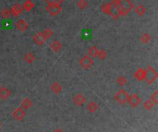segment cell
Wrapping results in <instances>:
<instances>
[{"mask_svg":"<svg viewBox=\"0 0 158 132\" xmlns=\"http://www.w3.org/2000/svg\"><path fill=\"white\" fill-rule=\"evenodd\" d=\"M117 6L120 16H127L134 8V4L131 0H118Z\"/></svg>","mask_w":158,"mask_h":132,"instance_id":"2","label":"cell"},{"mask_svg":"<svg viewBox=\"0 0 158 132\" xmlns=\"http://www.w3.org/2000/svg\"><path fill=\"white\" fill-rule=\"evenodd\" d=\"M73 101H74V103H75V105H77L78 106H81V105H83V103L86 102V98L83 96L81 93H79L74 96Z\"/></svg>","mask_w":158,"mask_h":132,"instance_id":"11","label":"cell"},{"mask_svg":"<svg viewBox=\"0 0 158 132\" xmlns=\"http://www.w3.org/2000/svg\"><path fill=\"white\" fill-rule=\"evenodd\" d=\"M13 117L17 120H21L25 117V111L23 108H18L13 112Z\"/></svg>","mask_w":158,"mask_h":132,"instance_id":"12","label":"cell"},{"mask_svg":"<svg viewBox=\"0 0 158 132\" xmlns=\"http://www.w3.org/2000/svg\"><path fill=\"white\" fill-rule=\"evenodd\" d=\"M117 81V83L119 84L120 86H124V85H126V84H127V79L125 77H123V76L118 77Z\"/></svg>","mask_w":158,"mask_h":132,"instance_id":"29","label":"cell"},{"mask_svg":"<svg viewBox=\"0 0 158 132\" xmlns=\"http://www.w3.org/2000/svg\"><path fill=\"white\" fill-rule=\"evenodd\" d=\"M134 11L139 16H143L147 11V8L143 5H139L137 7H134Z\"/></svg>","mask_w":158,"mask_h":132,"instance_id":"17","label":"cell"},{"mask_svg":"<svg viewBox=\"0 0 158 132\" xmlns=\"http://www.w3.org/2000/svg\"><path fill=\"white\" fill-rule=\"evenodd\" d=\"M21 7L23 8V10H26L28 12H30V11H32V9H33L34 4H33V2L32 1V0H26V1L23 3V5Z\"/></svg>","mask_w":158,"mask_h":132,"instance_id":"14","label":"cell"},{"mask_svg":"<svg viewBox=\"0 0 158 132\" xmlns=\"http://www.w3.org/2000/svg\"><path fill=\"white\" fill-rule=\"evenodd\" d=\"M44 1L45 3H47V5H48V4H53V3L57 2L55 0H44Z\"/></svg>","mask_w":158,"mask_h":132,"instance_id":"31","label":"cell"},{"mask_svg":"<svg viewBox=\"0 0 158 132\" xmlns=\"http://www.w3.org/2000/svg\"><path fill=\"white\" fill-rule=\"evenodd\" d=\"M118 0H112L110 3H106L101 7V10L103 13L109 15L111 18H113L114 20H117L120 17L119 9L117 6Z\"/></svg>","mask_w":158,"mask_h":132,"instance_id":"1","label":"cell"},{"mask_svg":"<svg viewBox=\"0 0 158 132\" xmlns=\"http://www.w3.org/2000/svg\"><path fill=\"white\" fill-rule=\"evenodd\" d=\"M45 10L47 11L51 16H57L62 11L61 3L55 2V3H53V4H48L45 7Z\"/></svg>","mask_w":158,"mask_h":132,"instance_id":"3","label":"cell"},{"mask_svg":"<svg viewBox=\"0 0 158 132\" xmlns=\"http://www.w3.org/2000/svg\"><path fill=\"white\" fill-rule=\"evenodd\" d=\"M154 105H155V103H154L151 99H149V100H147V101L143 103V106H144V108L147 109V110H151V109L154 106Z\"/></svg>","mask_w":158,"mask_h":132,"instance_id":"27","label":"cell"},{"mask_svg":"<svg viewBox=\"0 0 158 132\" xmlns=\"http://www.w3.org/2000/svg\"><path fill=\"white\" fill-rule=\"evenodd\" d=\"M23 11V8L20 5V4H15L11 7L10 8V14L13 16V17H18L20 16Z\"/></svg>","mask_w":158,"mask_h":132,"instance_id":"8","label":"cell"},{"mask_svg":"<svg viewBox=\"0 0 158 132\" xmlns=\"http://www.w3.org/2000/svg\"><path fill=\"white\" fill-rule=\"evenodd\" d=\"M50 48L52 51L55 52V53H58V51L61 50L62 48V44L59 42V41H53L50 44Z\"/></svg>","mask_w":158,"mask_h":132,"instance_id":"15","label":"cell"},{"mask_svg":"<svg viewBox=\"0 0 158 132\" xmlns=\"http://www.w3.org/2000/svg\"><path fill=\"white\" fill-rule=\"evenodd\" d=\"M43 35H44V37L45 38V40L50 39L51 37L53 36V31L50 29V28H47V29H45V30L43 32Z\"/></svg>","mask_w":158,"mask_h":132,"instance_id":"25","label":"cell"},{"mask_svg":"<svg viewBox=\"0 0 158 132\" xmlns=\"http://www.w3.org/2000/svg\"><path fill=\"white\" fill-rule=\"evenodd\" d=\"M63 1H64V0H58V2H59V3H62Z\"/></svg>","mask_w":158,"mask_h":132,"instance_id":"33","label":"cell"},{"mask_svg":"<svg viewBox=\"0 0 158 132\" xmlns=\"http://www.w3.org/2000/svg\"><path fill=\"white\" fill-rule=\"evenodd\" d=\"M32 105V102L29 98H25L21 102V108L23 109H28Z\"/></svg>","mask_w":158,"mask_h":132,"instance_id":"19","label":"cell"},{"mask_svg":"<svg viewBox=\"0 0 158 132\" xmlns=\"http://www.w3.org/2000/svg\"><path fill=\"white\" fill-rule=\"evenodd\" d=\"M98 48L95 46V45H92L91 46L90 48L88 49V55H90L91 58H95V56L97 55V53H98Z\"/></svg>","mask_w":158,"mask_h":132,"instance_id":"18","label":"cell"},{"mask_svg":"<svg viewBox=\"0 0 158 132\" xmlns=\"http://www.w3.org/2000/svg\"><path fill=\"white\" fill-rule=\"evenodd\" d=\"M154 103H156L157 102H158V91H154V93L153 94V95L151 96V98H150Z\"/></svg>","mask_w":158,"mask_h":132,"instance_id":"30","label":"cell"},{"mask_svg":"<svg viewBox=\"0 0 158 132\" xmlns=\"http://www.w3.org/2000/svg\"><path fill=\"white\" fill-rule=\"evenodd\" d=\"M128 93L125 90H120L115 95V100L120 105H124L125 103L128 102Z\"/></svg>","mask_w":158,"mask_h":132,"instance_id":"6","label":"cell"},{"mask_svg":"<svg viewBox=\"0 0 158 132\" xmlns=\"http://www.w3.org/2000/svg\"><path fill=\"white\" fill-rule=\"evenodd\" d=\"M151 40H152V37L149 33H143L141 36V42L142 44H148Z\"/></svg>","mask_w":158,"mask_h":132,"instance_id":"23","label":"cell"},{"mask_svg":"<svg viewBox=\"0 0 158 132\" xmlns=\"http://www.w3.org/2000/svg\"><path fill=\"white\" fill-rule=\"evenodd\" d=\"M24 60L27 63H32L35 60V55L32 53H27L24 56Z\"/></svg>","mask_w":158,"mask_h":132,"instance_id":"21","label":"cell"},{"mask_svg":"<svg viewBox=\"0 0 158 132\" xmlns=\"http://www.w3.org/2000/svg\"><path fill=\"white\" fill-rule=\"evenodd\" d=\"M16 27L18 28V31L21 32H25L28 30V28H29V23H28L25 20H18L16 23Z\"/></svg>","mask_w":158,"mask_h":132,"instance_id":"10","label":"cell"},{"mask_svg":"<svg viewBox=\"0 0 158 132\" xmlns=\"http://www.w3.org/2000/svg\"><path fill=\"white\" fill-rule=\"evenodd\" d=\"M77 5L80 10H83V9H85L88 7V2H87V0H79Z\"/></svg>","mask_w":158,"mask_h":132,"instance_id":"26","label":"cell"},{"mask_svg":"<svg viewBox=\"0 0 158 132\" xmlns=\"http://www.w3.org/2000/svg\"><path fill=\"white\" fill-rule=\"evenodd\" d=\"M10 94H11V92L9 91V90L7 89L6 87L0 88V99L7 100L9 96H10Z\"/></svg>","mask_w":158,"mask_h":132,"instance_id":"13","label":"cell"},{"mask_svg":"<svg viewBox=\"0 0 158 132\" xmlns=\"http://www.w3.org/2000/svg\"><path fill=\"white\" fill-rule=\"evenodd\" d=\"M55 1H57V0H55Z\"/></svg>","mask_w":158,"mask_h":132,"instance_id":"34","label":"cell"},{"mask_svg":"<svg viewBox=\"0 0 158 132\" xmlns=\"http://www.w3.org/2000/svg\"><path fill=\"white\" fill-rule=\"evenodd\" d=\"M97 58L100 59V60H105L106 58H107V53L106 50L102 49V50H98V53H97Z\"/></svg>","mask_w":158,"mask_h":132,"instance_id":"24","label":"cell"},{"mask_svg":"<svg viewBox=\"0 0 158 132\" xmlns=\"http://www.w3.org/2000/svg\"><path fill=\"white\" fill-rule=\"evenodd\" d=\"M134 77H135L138 80H140V81L145 80V69H139L135 72Z\"/></svg>","mask_w":158,"mask_h":132,"instance_id":"16","label":"cell"},{"mask_svg":"<svg viewBox=\"0 0 158 132\" xmlns=\"http://www.w3.org/2000/svg\"><path fill=\"white\" fill-rule=\"evenodd\" d=\"M51 89H52L53 92H55V93H59V92L62 91V86L60 85L58 82H54V83L52 84V86H51Z\"/></svg>","mask_w":158,"mask_h":132,"instance_id":"20","label":"cell"},{"mask_svg":"<svg viewBox=\"0 0 158 132\" xmlns=\"http://www.w3.org/2000/svg\"><path fill=\"white\" fill-rule=\"evenodd\" d=\"M87 109L92 112V113H94L95 112L97 109H98V105H97V103L95 102H91L88 103V105H87Z\"/></svg>","mask_w":158,"mask_h":132,"instance_id":"22","label":"cell"},{"mask_svg":"<svg viewBox=\"0 0 158 132\" xmlns=\"http://www.w3.org/2000/svg\"><path fill=\"white\" fill-rule=\"evenodd\" d=\"M33 42L37 44V45H43L44 43H45V38L44 37L43 35V32H37L34 36H33V38H32Z\"/></svg>","mask_w":158,"mask_h":132,"instance_id":"9","label":"cell"},{"mask_svg":"<svg viewBox=\"0 0 158 132\" xmlns=\"http://www.w3.org/2000/svg\"><path fill=\"white\" fill-rule=\"evenodd\" d=\"M141 102H142L141 98L139 97L137 94H132V95H129V96H128V103L131 106H133V107L138 106V105L141 103Z\"/></svg>","mask_w":158,"mask_h":132,"instance_id":"7","label":"cell"},{"mask_svg":"<svg viewBox=\"0 0 158 132\" xmlns=\"http://www.w3.org/2000/svg\"><path fill=\"white\" fill-rule=\"evenodd\" d=\"M92 65H94V59L88 55L82 56V58L80 59V66L84 69H91L92 67Z\"/></svg>","mask_w":158,"mask_h":132,"instance_id":"5","label":"cell"},{"mask_svg":"<svg viewBox=\"0 0 158 132\" xmlns=\"http://www.w3.org/2000/svg\"><path fill=\"white\" fill-rule=\"evenodd\" d=\"M0 15H1L3 18H8L11 14H10V10H8L7 8H4L1 10V12H0Z\"/></svg>","mask_w":158,"mask_h":132,"instance_id":"28","label":"cell"},{"mask_svg":"<svg viewBox=\"0 0 158 132\" xmlns=\"http://www.w3.org/2000/svg\"><path fill=\"white\" fill-rule=\"evenodd\" d=\"M54 132H63V131H62L61 129H55V130Z\"/></svg>","mask_w":158,"mask_h":132,"instance_id":"32","label":"cell"},{"mask_svg":"<svg viewBox=\"0 0 158 132\" xmlns=\"http://www.w3.org/2000/svg\"><path fill=\"white\" fill-rule=\"evenodd\" d=\"M158 77V74L157 72L154 70V68L152 67H148L146 69H145V80L147 81L148 84H151L153 83Z\"/></svg>","mask_w":158,"mask_h":132,"instance_id":"4","label":"cell"}]
</instances>
